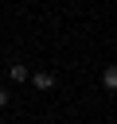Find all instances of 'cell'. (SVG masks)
<instances>
[{
    "label": "cell",
    "instance_id": "cell-3",
    "mask_svg": "<svg viewBox=\"0 0 117 124\" xmlns=\"http://www.w3.org/2000/svg\"><path fill=\"white\" fill-rule=\"evenodd\" d=\"M101 85H105L109 93H117V66H105V70H101Z\"/></svg>",
    "mask_w": 117,
    "mask_h": 124
},
{
    "label": "cell",
    "instance_id": "cell-2",
    "mask_svg": "<svg viewBox=\"0 0 117 124\" xmlns=\"http://www.w3.org/2000/svg\"><path fill=\"white\" fill-rule=\"evenodd\" d=\"M8 78H12V81H31V70H27L23 62H12V66H8Z\"/></svg>",
    "mask_w": 117,
    "mask_h": 124
},
{
    "label": "cell",
    "instance_id": "cell-4",
    "mask_svg": "<svg viewBox=\"0 0 117 124\" xmlns=\"http://www.w3.org/2000/svg\"><path fill=\"white\" fill-rule=\"evenodd\" d=\"M4 105H8V89H0V108H4Z\"/></svg>",
    "mask_w": 117,
    "mask_h": 124
},
{
    "label": "cell",
    "instance_id": "cell-1",
    "mask_svg": "<svg viewBox=\"0 0 117 124\" xmlns=\"http://www.w3.org/2000/svg\"><path fill=\"white\" fill-rule=\"evenodd\" d=\"M31 85H35V89H43V93H47V89H55V74H51V70H35V74H31Z\"/></svg>",
    "mask_w": 117,
    "mask_h": 124
}]
</instances>
